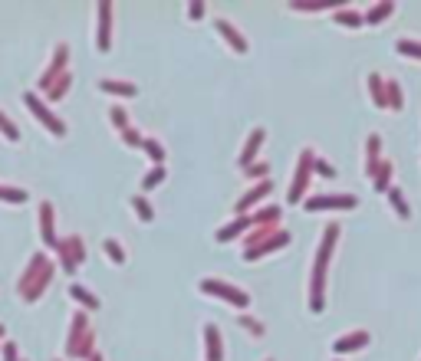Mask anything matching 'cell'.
I'll list each match as a JSON object with an SVG mask.
<instances>
[{
    "label": "cell",
    "instance_id": "cell-14",
    "mask_svg": "<svg viewBox=\"0 0 421 361\" xmlns=\"http://www.w3.org/2000/svg\"><path fill=\"white\" fill-rule=\"evenodd\" d=\"M132 204H135V211L142 213V220H151V207H149V204H145V201H142V197H135V201H132Z\"/></svg>",
    "mask_w": 421,
    "mask_h": 361
},
{
    "label": "cell",
    "instance_id": "cell-6",
    "mask_svg": "<svg viewBox=\"0 0 421 361\" xmlns=\"http://www.w3.org/2000/svg\"><path fill=\"white\" fill-rule=\"evenodd\" d=\"M205 339H207V358L221 361V335H217L214 325H207V329H205Z\"/></svg>",
    "mask_w": 421,
    "mask_h": 361
},
{
    "label": "cell",
    "instance_id": "cell-9",
    "mask_svg": "<svg viewBox=\"0 0 421 361\" xmlns=\"http://www.w3.org/2000/svg\"><path fill=\"white\" fill-rule=\"evenodd\" d=\"M102 89H106V92H119V96H135V85H129V83H112V79H106Z\"/></svg>",
    "mask_w": 421,
    "mask_h": 361
},
{
    "label": "cell",
    "instance_id": "cell-16",
    "mask_svg": "<svg viewBox=\"0 0 421 361\" xmlns=\"http://www.w3.org/2000/svg\"><path fill=\"white\" fill-rule=\"evenodd\" d=\"M339 23H349V27H356V23H362V17H359V13L343 10V13H339Z\"/></svg>",
    "mask_w": 421,
    "mask_h": 361
},
{
    "label": "cell",
    "instance_id": "cell-11",
    "mask_svg": "<svg viewBox=\"0 0 421 361\" xmlns=\"http://www.w3.org/2000/svg\"><path fill=\"white\" fill-rule=\"evenodd\" d=\"M389 13H392V3H378V7H375L372 13H368L366 20H368V23H375V20H382V17H389Z\"/></svg>",
    "mask_w": 421,
    "mask_h": 361
},
{
    "label": "cell",
    "instance_id": "cell-2",
    "mask_svg": "<svg viewBox=\"0 0 421 361\" xmlns=\"http://www.w3.org/2000/svg\"><path fill=\"white\" fill-rule=\"evenodd\" d=\"M201 292H214V296H221L224 302H230V306H247L250 302L240 289L227 286V283H217V279H205V283H201Z\"/></svg>",
    "mask_w": 421,
    "mask_h": 361
},
{
    "label": "cell",
    "instance_id": "cell-21",
    "mask_svg": "<svg viewBox=\"0 0 421 361\" xmlns=\"http://www.w3.org/2000/svg\"><path fill=\"white\" fill-rule=\"evenodd\" d=\"M201 13H205V3H191V17H195V20L201 17Z\"/></svg>",
    "mask_w": 421,
    "mask_h": 361
},
{
    "label": "cell",
    "instance_id": "cell-3",
    "mask_svg": "<svg viewBox=\"0 0 421 361\" xmlns=\"http://www.w3.org/2000/svg\"><path fill=\"white\" fill-rule=\"evenodd\" d=\"M310 211L316 207H356V197H313V201H306Z\"/></svg>",
    "mask_w": 421,
    "mask_h": 361
},
{
    "label": "cell",
    "instance_id": "cell-10",
    "mask_svg": "<svg viewBox=\"0 0 421 361\" xmlns=\"http://www.w3.org/2000/svg\"><path fill=\"white\" fill-rule=\"evenodd\" d=\"M260 141H263V132H260V128H257V132L250 135V145H247V151H244V158H240V161H244V164H247V161L254 158V151H257V145H260Z\"/></svg>",
    "mask_w": 421,
    "mask_h": 361
},
{
    "label": "cell",
    "instance_id": "cell-7",
    "mask_svg": "<svg viewBox=\"0 0 421 361\" xmlns=\"http://www.w3.org/2000/svg\"><path fill=\"white\" fill-rule=\"evenodd\" d=\"M217 30L224 33V36H227V43H230V46H237L240 53H244V50H247V43L240 40V33L234 30V27H230V23H227V20H217Z\"/></svg>",
    "mask_w": 421,
    "mask_h": 361
},
{
    "label": "cell",
    "instance_id": "cell-19",
    "mask_svg": "<svg viewBox=\"0 0 421 361\" xmlns=\"http://www.w3.org/2000/svg\"><path fill=\"white\" fill-rule=\"evenodd\" d=\"M0 128H4V132H7V135H11V139H17V128H13L11 122H7V118H0Z\"/></svg>",
    "mask_w": 421,
    "mask_h": 361
},
{
    "label": "cell",
    "instance_id": "cell-20",
    "mask_svg": "<svg viewBox=\"0 0 421 361\" xmlns=\"http://www.w3.org/2000/svg\"><path fill=\"white\" fill-rule=\"evenodd\" d=\"M149 151H151V158H155V161H162V148H158L155 141H149Z\"/></svg>",
    "mask_w": 421,
    "mask_h": 361
},
{
    "label": "cell",
    "instance_id": "cell-1",
    "mask_svg": "<svg viewBox=\"0 0 421 361\" xmlns=\"http://www.w3.org/2000/svg\"><path fill=\"white\" fill-rule=\"evenodd\" d=\"M333 236H336V227L326 230V243L319 250V263H316V276H313V299H310V306L313 309H323V299H319V289H323V266L329 260V246H333Z\"/></svg>",
    "mask_w": 421,
    "mask_h": 361
},
{
    "label": "cell",
    "instance_id": "cell-18",
    "mask_svg": "<svg viewBox=\"0 0 421 361\" xmlns=\"http://www.w3.org/2000/svg\"><path fill=\"white\" fill-rule=\"evenodd\" d=\"M106 250H109V256H112L116 263H122V250L116 246V240H106Z\"/></svg>",
    "mask_w": 421,
    "mask_h": 361
},
{
    "label": "cell",
    "instance_id": "cell-13",
    "mask_svg": "<svg viewBox=\"0 0 421 361\" xmlns=\"http://www.w3.org/2000/svg\"><path fill=\"white\" fill-rule=\"evenodd\" d=\"M73 296H76V299H79V302H86V306H92V309H96V299L89 296L86 289H79V286H73Z\"/></svg>",
    "mask_w": 421,
    "mask_h": 361
},
{
    "label": "cell",
    "instance_id": "cell-4",
    "mask_svg": "<svg viewBox=\"0 0 421 361\" xmlns=\"http://www.w3.org/2000/svg\"><path fill=\"white\" fill-rule=\"evenodd\" d=\"M362 345H368V335L366 332H356V335H349V339L336 341V351L343 355V351H356V348H362Z\"/></svg>",
    "mask_w": 421,
    "mask_h": 361
},
{
    "label": "cell",
    "instance_id": "cell-8",
    "mask_svg": "<svg viewBox=\"0 0 421 361\" xmlns=\"http://www.w3.org/2000/svg\"><path fill=\"white\" fill-rule=\"evenodd\" d=\"M99 7H102V10H99V46H102V50H106L109 46V3H99Z\"/></svg>",
    "mask_w": 421,
    "mask_h": 361
},
{
    "label": "cell",
    "instance_id": "cell-15",
    "mask_svg": "<svg viewBox=\"0 0 421 361\" xmlns=\"http://www.w3.org/2000/svg\"><path fill=\"white\" fill-rule=\"evenodd\" d=\"M389 197H392V204L399 207L401 217H408V207H405V201H401V194H399V191H389Z\"/></svg>",
    "mask_w": 421,
    "mask_h": 361
},
{
    "label": "cell",
    "instance_id": "cell-12",
    "mask_svg": "<svg viewBox=\"0 0 421 361\" xmlns=\"http://www.w3.org/2000/svg\"><path fill=\"white\" fill-rule=\"evenodd\" d=\"M162 178H165V168H155L149 178H145V191H151V187H155V184H158Z\"/></svg>",
    "mask_w": 421,
    "mask_h": 361
},
{
    "label": "cell",
    "instance_id": "cell-17",
    "mask_svg": "<svg viewBox=\"0 0 421 361\" xmlns=\"http://www.w3.org/2000/svg\"><path fill=\"white\" fill-rule=\"evenodd\" d=\"M399 50H401V53H408V56H421L418 43H399Z\"/></svg>",
    "mask_w": 421,
    "mask_h": 361
},
{
    "label": "cell",
    "instance_id": "cell-5",
    "mask_svg": "<svg viewBox=\"0 0 421 361\" xmlns=\"http://www.w3.org/2000/svg\"><path fill=\"white\" fill-rule=\"evenodd\" d=\"M27 106L33 108V115H36V118H43V122H46V125H50V128H53V132H63V125H60V122H56V118L50 115V112H46V108L40 106V102H36V99H33V96H27Z\"/></svg>",
    "mask_w": 421,
    "mask_h": 361
}]
</instances>
